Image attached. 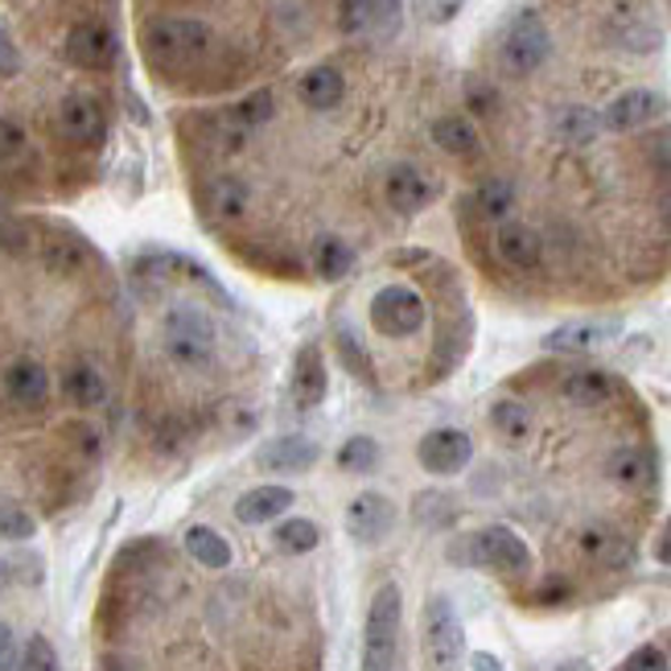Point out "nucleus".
Wrapping results in <instances>:
<instances>
[{
	"mask_svg": "<svg viewBox=\"0 0 671 671\" xmlns=\"http://www.w3.org/2000/svg\"><path fill=\"white\" fill-rule=\"evenodd\" d=\"M400 622L403 598L400 585H379L367 610V630H363V671H391L400 655Z\"/></svg>",
	"mask_w": 671,
	"mask_h": 671,
	"instance_id": "1",
	"label": "nucleus"
},
{
	"mask_svg": "<svg viewBox=\"0 0 671 671\" xmlns=\"http://www.w3.org/2000/svg\"><path fill=\"white\" fill-rule=\"evenodd\" d=\"M454 560L457 565H482V569H494L503 577H523L532 569V548L511 527L494 523V527H482V532L462 539L454 548Z\"/></svg>",
	"mask_w": 671,
	"mask_h": 671,
	"instance_id": "2",
	"label": "nucleus"
},
{
	"mask_svg": "<svg viewBox=\"0 0 671 671\" xmlns=\"http://www.w3.org/2000/svg\"><path fill=\"white\" fill-rule=\"evenodd\" d=\"M145 50L161 62H198L215 50V34L198 18H152L145 25Z\"/></svg>",
	"mask_w": 671,
	"mask_h": 671,
	"instance_id": "3",
	"label": "nucleus"
},
{
	"mask_svg": "<svg viewBox=\"0 0 671 671\" xmlns=\"http://www.w3.org/2000/svg\"><path fill=\"white\" fill-rule=\"evenodd\" d=\"M166 351L178 367H206L215 359V321L194 305H173L166 314Z\"/></svg>",
	"mask_w": 671,
	"mask_h": 671,
	"instance_id": "4",
	"label": "nucleus"
},
{
	"mask_svg": "<svg viewBox=\"0 0 671 671\" xmlns=\"http://www.w3.org/2000/svg\"><path fill=\"white\" fill-rule=\"evenodd\" d=\"M466 651V630L450 598H433L424 605V655L433 671H454Z\"/></svg>",
	"mask_w": 671,
	"mask_h": 671,
	"instance_id": "5",
	"label": "nucleus"
},
{
	"mask_svg": "<svg viewBox=\"0 0 671 671\" xmlns=\"http://www.w3.org/2000/svg\"><path fill=\"white\" fill-rule=\"evenodd\" d=\"M548 50H553V37H548V25L536 13H520V18L507 25L503 67L511 75H532V70H539L544 58H548Z\"/></svg>",
	"mask_w": 671,
	"mask_h": 671,
	"instance_id": "6",
	"label": "nucleus"
},
{
	"mask_svg": "<svg viewBox=\"0 0 671 671\" xmlns=\"http://www.w3.org/2000/svg\"><path fill=\"white\" fill-rule=\"evenodd\" d=\"M371 321L387 338H412L424 326V302L403 285L379 288L371 302Z\"/></svg>",
	"mask_w": 671,
	"mask_h": 671,
	"instance_id": "7",
	"label": "nucleus"
},
{
	"mask_svg": "<svg viewBox=\"0 0 671 671\" xmlns=\"http://www.w3.org/2000/svg\"><path fill=\"white\" fill-rule=\"evenodd\" d=\"M417 457L429 474H441V478H445V474H462L470 466L474 445L462 429H433L429 436H420Z\"/></svg>",
	"mask_w": 671,
	"mask_h": 671,
	"instance_id": "8",
	"label": "nucleus"
},
{
	"mask_svg": "<svg viewBox=\"0 0 671 671\" xmlns=\"http://www.w3.org/2000/svg\"><path fill=\"white\" fill-rule=\"evenodd\" d=\"M0 384H4V396L18 403L21 412H37L50 400V371L42 367L37 359H30V354L13 359L0 375Z\"/></svg>",
	"mask_w": 671,
	"mask_h": 671,
	"instance_id": "9",
	"label": "nucleus"
},
{
	"mask_svg": "<svg viewBox=\"0 0 671 671\" xmlns=\"http://www.w3.org/2000/svg\"><path fill=\"white\" fill-rule=\"evenodd\" d=\"M338 21L354 37H391L400 30V0H342Z\"/></svg>",
	"mask_w": 671,
	"mask_h": 671,
	"instance_id": "10",
	"label": "nucleus"
},
{
	"mask_svg": "<svg viewBox=\"0 0 671 671\" xmlns=\"http://www.w3.org/2000/svg\"><path fill=\"white\" fill-rule=\"evenodd\" d=\"M391 527H396V507H391V499L375 494V490L351 499V507H346V536L354 544H379Z\"/></svg>",
	"mask_w": 671,
	"mask_h": 671,
	"instance_id": "11",
	"label": "nucleus"
},
{
	"mask_svg": "<svg viewBox=\"0 0 671 671\" xmlns=\"http://www.w3.org/2000/svg\"><path fill=\"white\" fill-rule=\"evenodd\" d=\"M668 112V103L659 91H647V87H635V91H622L618 100L602 112V124L610 133H635L642 124H651Z\"/></svg>",
	"mask_w": 671,
	"mask_h": 671,
	"instance_id": "12",
	"label": "nucleus"
},
{
	"mask_svg": "<svg viewBox=\"0 0 671 671\" xmlns=\"http://www.w3.org/2000/svg\"><path fill=\"white\" fill-rule=\"evenodd\" d=\"M67 58L83 70H107L116 62V37L100 21H83L67 34Z\"/></svg>",
	"mask_w": 671,
	"mask_h": 671,
	"instance_id": "13",
	"label": "nucleus"
},
{
	"mask_svg": "<svg viewBox=\"0 0 671 671\" xmlns=\"http://www.w3.org/2000/svg\"><path fill=\"white\" fill-rule=\"evenodd\" d=\"M384 198L391 211L417 215V211H424L429 198H433V185H429V178H424L417 166H391L384 178Z\"/></svg>",
	"mask_w": 671,
	"mask_h": 671,
	"instance_id": "14",
	"label": "nucleus"
},
{
	"mask_svg": "<svg viewBox=\"0 0 671 671\" xmlns=\"http://www.w3.org/2000/svg\"><path fill=\"white\" fill-rule=\"evenodd\" d=\"M494 252H499L503 264L527 272L544 260V239H539V231L536 227H527V223H499V231H494Z\"/></svg>",
	"mask_w": 671,
	"mask_h": 671,
	"instance_id": "15",
	"label": "nucleus"
},
{
	"mask_svg": "<svg viewBox=\"0 0 671 671\" xmlns=\"http://www.w3.org/2000/svg\"><path fill=\"white\" fill-rule=\"evenodd\" d=\"M58 133L75 145H95L103 136V107L91 95H67L58 103Z\"/></svg>",
	"mask_w": 671,
	"mask_h": 671,
	"instance_id": "16",
	"label": "nucleus"
},
{
	"mask_svg": "<svg viewBox=\"0 0 671 671\" xmlns=\"http://www.w3.org/2000/svg\"><path fill=\"white\" fill-rule=\"evenodd\" d=\"M318 462V445L309 436H276L260 450V466L269 474H302Z\"/></svg>",
	"mask_w": 671,
	"mask_h": 671,
	"instance_id": "17",
	"label": "nucleus"
},
{
	"mask_svg": "<svg viewBox=\"0 0 671 671\" xmlns=\"http://www.w3.org/2000/svg\"><path fill=\"white\" fill-rule=\"evenodd\" d=\"M614 334H618L614 321H569V326L553 330L544 346L556 354H581V351H598V346H605Z\"/></svg>",
	"mask_w": 671,
	"mask_h": 671,
	"instance_id": "18",
	"label": "nucleus"
},
{
	"mask_svg": "<svg viewBox=\"0 0 671 671\" xmlns=\"http://www.w3.org/2000/svg\"><path fill=\"white\" fill-rule=\"evenodd\" d=\"M321 400H326V363H321V351L305 346L293 367V403L302 412H314Z\"/></svg>",
	"mask_w": 671,
	"mask_h": 671,
	"instance_id": "19",
	"label": "nucleus"
},
{
	"mask_svg": "<svg viewBox=\"0 0 671 671\" xmlns=\"http://www.w3.org/2000/svg\"><path fill=\"white\" fill-rule=\"evenodd\" d=\"M581 553L593 560V565H602V569H622V565H630V539L618 536L614 527H605V523H593L581 532Z\"/></svg>",
	"mask_w": 671,
	"mask_h": 671,
	"instance_id": "20",
	"label": "nucleus"
},
{
	"mask_svg": "<svg viewBox=\"0 0 671 671\" xmlns=\"http://www.w3.org/2000/svg\"><path fill=\"white\" fill-rule=\"evenodd\" d=\"M293 507V490L288 487H255L248 494H239L236 520L239 523H272L276 515H285Z\"/></svg>",
	"mask_w": 671,
	"mask_h": 671,
	"instance_id": "21",
	"label": "nucleus"
},
{
	"mask_svg": "<svg viewBox=\"0 0 671 671\" xmlns=\"http://www.w3.org/2000/svg\"><path fill=\"white\" fill-rule=\"evenodd\" d=\"M605 474H610V482L635 490V487H647L655 478V462L642 445H618L610 454V462H605Z\"/></svg>",
	"mask_w": 671,
	"mask_h": 671,
	"instance_id": "22",
	"label": "nucleus"
},
{
	"mask_svg": "<svg viewBox=\"0 0 671 671\" xmlns=\"http://www.w3.org/2000/svg\"><path fill=\"white\" fill-rule=\"evenodd\" d=\"M342 95H346V79H342L334 67H314L302 79V103L305 107H314V112H330V107H338Z\"/></svg>",
	"mask_w": 671,
	"mask_h": 671,
	"instance_id": "23",
	"label": "nucleus"
},
{
	"mask_svg": "<svg viewBox=\"0 0 671 671\" xmlns=\"http://www.w3.org/2000/svg\"><path fill=\"white\" fill-rule=\"evenodd\" d=\"M62 391L75 408H100L103 396H107V384L91 363H70L67 375H62Z\"/></svg>",
	"mask_w": 671,
	"mask_h": 671,
	"instance_id": "24",
	"label": "nucleus"
},
{
	"mask_svg": "<svg viewBox=\"0 0 671 671\" xmlns=\"http://www.w3.org/2000/svg\"><path fill=\"white\" fill-rule=\"evenodd\" d=\"M565 400L577 408H602L614 400V379L605 371H577L565 379Z\"/></svg>",
	"mask_w": 671,
	"mask_h": 671,
	"instance_id": "25",
	"label": "nucleus"
},
{
	"mask_svg": "<svg viewBox=\"0 0 671 671\" xmlns=\"http://www.w3.org/2000/svg\"><path fill=\"white\" fill-rule=\"evenodd\" d=\"M185 553L194 556L202 569H227L231 565V544L218 536L215 527H190L185 532Z\"/></svg>",
	"mask_w": 671,
	"mask_h": 671,
	"instance_id": "26",
	"label": "nucleus"
},
{
	"mask_svg": "<svg viewBox=\"0 0 671 671\" xmlns=\"http://www.w3.org/2000/svg\"><path fill=\"white\" fill-rule=\"evenodd\" d=\"M433 140H436V149L454 152V157H474V152H478V145H482V140H478V128H474L466 116L436 120Z\"/></svg>",
	"mask_w": 671,
	"mask_h": 671,
	"instance_id": "27",
	"label": "nucleus"
},
{
	"mask_svg": "<svg viewBox=\"0 0 671 671\" xmlns=\"http://www.w3.org/2000/svg\"><path fill=\"white\" fill-rule=\"evenodd\" d=\"M474 206H478V215L490 218V223H507V215L515 211V185L507 182V178H490V182L478 185Z\"/></svg>",
	"mask_w": 671,
	"mask_h": 671,
	"instance_id": "28",
	"label": "nucleus"
},
{
	"mask_svg": "<svg viewBox=\"0 0 671 671\" xmlns=\"http://www.w3.org/2000/svg\"><path fill=\"white\" fill-rule=\"evenodd\" d=\"M602 128V120L593 116L589 107H565L560 116L553 120V133L565 140V145H589Z\"/></svg>",
	"mask_w": 671,
	"mask_h": 671,
	"instance_id": "29",
	"label": "nucleus"
},
{
	"mask_svg": "<svg viewBox=\"0 0 671 671\" xmlns=\"http://www.w3.org/2000/svg\"><path fill=\"white\" fill-rule=\"evenodd\" d=\"M248 202H252V194L239 178H215L211 182V211L218 218H243Z\"/></svg>",
	"mask_w": 671,
	"mask_h": 671,
	"instance_id": "30",
	"label": "nucleus"
},
{
	"mask_svg": "<svg viewBox=\"0 0 671 671\" xmlns=\"http://www.w3.org/2000/svg\"><path fill=\"white\" fill-rule=\"evenodd\" d=\"M490 424H494V433L507 436V441H523V436L532 433V412H527V403H520V400H499L490 408Z\"/></svg>",
	"mask_w": 671,
	"mask_h": 671,
	"instance_id": "31",
	"label": "nucleus"
},
{
	"mask_svg": "<svg viewBox=\"0 0 671 671\" xmlns=\"http://www.w3.org/2000/svg\"><path fill=\"white\" fill-rule=\"evenodd\" d=\"M354 264V252L342 243V239L326 236L318 239V248H314V269H318V276H326V281H338V276H346Z\"/></svg>",
	"mask_w": 671,
	"mask_h": 671,
	"instance_id": "32",
	"label": "nucleus"
},
{
	"mask_svg": "<svg viewBox=\"0 0 671 671\" xmlns=\"http://www.w3.org/2000/svg\"><path fill=\"white\" fill-rule=\"evenodd\" d=\"M318 539H321L318 523H309V520H285L281 527H276V544H281L285 553H297V556L314 553Z\"/></svg>",
	"mask_w": 671,
	"mask_h": 671,
	"instance_id": "33",
	"label": "nucleus"
},
{
	"mask_svg": "<svg viewBox=\"0 0 671 671\" xmlns=\"http://www.w3.org/2000/svg\"><path fill=\"white\" fill-rule=\"evenodd\" d=\"M375 462H379V445H375L371 436H351V441L338 450V466L351 474L375 470Z\"/></svg>",
	"mask_w": 671,
	"mask_h": 671,
	"instance_id": "34",
	"label": "nucleus"
},
{
	"mask_svg": "<svg viewBox=\"0 0 671 671\" xmlns=\"http://www.w3.org/2000/svg\"><path fill=\"white\" fill-rule=\"evenodd\" d=\"M18 671H62L58 663V651H54V642L46 635H34L25 642V651L18 659Z\"/></svg>",
	"mask_w": 671,
	"mask_h": 671,
	"instance_id": "35",
	"label": "nucleus"
},
{
	"mask_svg": "<svg viewBox=\"0 0 671 671\" xmlns=\"http://www.w3.org/2000/svg\"><path fill=\"white\" fill-rule=\"evenodd\" d=\"M272 112H276L272 91H252V95L236 107V124L239 128H260V124H269L272 120Z\"/></svg>",
	"mask_w": 671,
	"mask_h": 671,
	"instance_id": "36",
	"label": "nucleus"
},
{
	"mask_svg": "<svg viewBox=\"0 0 671 671\" xmlns=\"http://www.w3.org/2000/svg\"><path fill=\"white\" fill-rule=\"evenodd\" d=\"M37 532L34 515L18 503H0V539H30Z\"/></svg>",
	"mask_w": 671,
	"mask_h": 671,
	"instance_id": "37",
	"label": "nucleus"
},
{
	"mask_svg": "<svg viewBox=\"0 0 671 671\" xmlns=\"http://www.w3.org/2000/svg\"><path fill=\"white\" fill-rule=\"evenodd\" d=\"M25 149H30V136H25V128H21L18 120L0 116V166H4V161H18Z\"/></svg>",
	"mask_w": 671,
	"mask_h": 671,
	"instance_id": "38",
	"label": "nucleus"
},
{
	"mask_svg": "<svg viewBox=\"0 0 671 671\" xmlns=\"http://www.w3.org/2000/svg\"><path fill=\"white\" fill-rule=\"evenodd\" d=\"M462 4H466V0H412L417 18L429 21V25H445V21H454L457 13H462Z\"/></svg>",
	"mask_w": 671,
	"mask_h": 671,
	"instance_id": "39",
	"label": "nucleus"
},
{
	"mask_svg": "<svg viewBox=\"0 0 671 671\" xmlns=\"http://www.w3.org/2000/svg\"><path fill=\"white\" fill-rule=\"evenodd\" d=\"M42 260H46V269H50V272H75L79 264H83V252H79V248H70V243H50Z\"/></svg>",
	"mask_w": 671,
	"mask_h": 671,
	"instance_id": "40",
	"label": "nucleus"
},
{
	"mask_svg": "<svg viewBox=\"0 0 671 671\" xmlns=\"http://www.w3.org/2000/svg\"><path fill=\"white\" fill-rule=\"evenodd\" d=\"M622 671H671V663L659 647H638V651L622 663Z\"/></svg>",
	"mask_w": 671,
	"mask_h": 671,
	"instance_id": "41",
	"label": "nucleus"
},
{
	"mask_svg": "<svg viewBox=\"0 0 671 671\" xmlns=\"http://www.w3.org/2000/svg\"><path fill=\"white\" fill-rule=\"evenodd\" d=\"M21 70V54L13 46V37L0 30V79H9V75H18Z\"/></svg>",
	"mask_w": 671,
	"mask_h": 671,
	"instance_id": "42",
	"label": "nucleus"
},
{
	"mask_svg": "<svg viewBox=\"0 0 671 671\" xmlns=\"http://www.w3.org/2000/svg\"><path fill=\"white\" fill-rule=\"evenodd\" d=\"M18 638L9 626H0V671H18Z\"/></svg>",
	"mask_w": 671,
	"mask_h": 671,
	"instance_id": "43",
	"label": "nucleus"
},
{
	"mask_svg": "<svg viewBox=\"0 0 671 671\" xmlns=\"http://www.w3.org/2000/svg\"><path fill=\"white\" fill-rule=\"evenodd\" d=\"M659 560H663V565H671V520H668V532H663V539H659Z\"/></svg>",
	"mask_w": 671,
	"mask_h": 671,
	"instance_id": "44",
	"label": "nucleus"
},
{
	"mask_svg": "<svg viewBox=\"0 0 671 671\" xmlns=\"http://www.w3.org/2000/svg\"><path fill=\"white\" fill-rule=\"evenodd\" d=\"M4 581H9V565L0 560V589H4Z\"/></svg>",
	"mask_w": 671,
	"mask_h": 671,
	"instance_id": "45",
	"label": "nucleus"
},
{
	"mask_svg": "<svg viewBox=\"0 0 671 671\" xmlns=\"http://www.w3.org/2000/svg\"><path fill=\"white\" fill-rule=\"evenodd\" d=\"M663 218H668V223H671V194H668V198H663Z\"/></svg>",
	"mask_w": 671,
	"mask_h": 671,
	"instance_id": "46",
	"label": "nucleus"
}]
</instances>
